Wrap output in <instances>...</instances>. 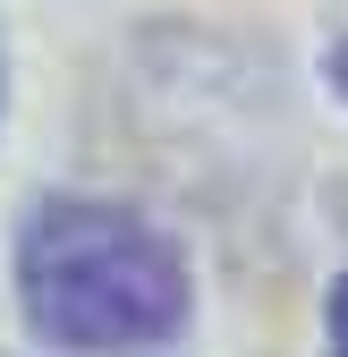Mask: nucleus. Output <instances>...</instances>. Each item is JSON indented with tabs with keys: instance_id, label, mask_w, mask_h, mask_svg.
<instances>
[{
	"instance_id": "obj_1",
	"label": "nucleus",
	"mask_w": 348,
	"mask_h": 357,
	"mask_svg": "<svg viewBox=\"0 0 348 357\" xmlns=\"http://www.w3.org/2000/svg\"><path fill=\"white\" fill-rule=\"evenodd\" d=\"M17 289L42 340L94 349V357L153 349L187 324V255L145 213L94 204V196L34 204L17 238Z\"/></svg>"
},
{
	"instance_id": "obj_2",
	"label": "nucleus",
	"mask_w": 348,
	"mask_h": 357,
	"mask_svg": "<svg viewBox=\"0 0 348 357\" xmlns=\"http://www.w3.org/2000/svg\"><path fill=\"white\" fill-rule=\"evenodd\" d=\"M331 349L348 357V273H340V289H331Z\"/></svg>"
},
{
	"instance_id": "obj_3",
	"label": "nucleus",
	"mask_w": 348,
	"mask_h": 357,
	"mask_svg": "<svg viewBox=\"0 0 348 357\" xmlns=\"http://www.w3.org/2000/svg\"><path fill=\"white\" fill-rule=\"evenodd\" d=\"M331 77H340V94H348V43H340V60H331Z\"/></svg>"
}]
</instances>
